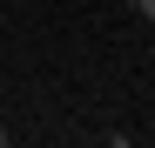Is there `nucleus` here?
<instances>
[{"label":"nucleus","mask_w":155,"mask_h":148,"mask_svg":"<svg viewBox=\"0 0 155 148\" xmlns=\"http://www.w3.org/2000/svg\"><path fill=\"white\" fill-rule=\"evenodd\" d=\"M128 7H142V14H148V20H155V0H128Z\"/></svg>","instance_id":"nucleus-1"},{"label":"nucleus","mask_w":155,"mask_h":148,"mask_svg":"<svg viewBox=\"0 0 155 148\" xmlns=\"http://www.w3.org/2000/svg\"><path fill=\"white\" fill-rule=\"evenodd\" d=\"M0 148H7V128H0Z\"/></svg>","instance_id":"nucleus-2"}]
</instances>
